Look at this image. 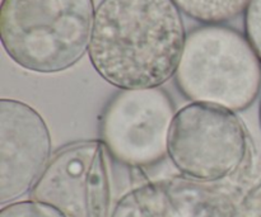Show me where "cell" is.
<instances>
[{
	"label": "cell",
	"mask_w": 261,
	"mask_h": 217,
	"mask_svg": "<svg viewBox=\"0 0 261 217\" xmlns=\"http://www.w3.org/2000/svg\"><path fill=\"white\" fill-rule=\"evenodd\" d=\"M175 104L161 88L125 89L105 107L99 122L107 151L127 167L157 164L168 155Z\"/></svg>",
	"instance_id": "cell-5"
},
{
	"label": "cell",
	"mask_w": 261,
	"mask_h": 217,
	"mask_svg": "<svg viewBox=\"0 0 261 217\" xmlns=\"http://www.w3.org/2000/svg\"><path fill=\"white\" fill-rule=\"evenodd\" d=\"M178 9L208 25L222 24L245 12L250 0H173Z\"/></svg>",
	"instance_id": "cell-9"
},
{
	"label": "cell",
	"mask_w": 261,
	"mask_h": 217,
	"mask_svg": "<svg viewBox=\"0 0 261 217\" xmlns=\"http://www.w3.org/2000/svg\"><path fill=\"white\" fill-rule=\"evenodd\" d=\"M51 135L43 117L17 99L0 101V205L31 193L51 157Z\"/></svg>",
	"instance_id": "cell-7"
},
{
	"label": "cell",
	"mask_w": 261,
	"mask_h": 217,
	"mask_svg": "<svg viewBox=\"0 0 261 217\" xmlns=\"http://www.w3.org/2000/svg\"><path fill=\"white\" fill-rule=\"evenodd\" d=\"M249 137L241 118L227 108L191 103L176 112L168 157L184 177L214 183L236 174L246 162Z\"/></svg>",
	"instance_id": "cell-4"
},
{
	"label": "cell",
	"mask_w": 261,
	"mask_h": 217,
	"mask_svg": "<svg viewBox=\"0 0 261 217\" xmlns=\"http://www.w3.org/2000/svg\"><path fill=\"white\" fill-rule=\"evenodd\" d=\"M233 203L212 183L173 177L130 190L115 203L111 217H231Z\"/></svg>",
	"instance_id": "cell-8"
},
{
	"label": "cell",
	"mask_w": 261,
	"mask_h": 217,
	"mask_svg": "<svg viewBox=\"0 0 261 217\" xmlns=\"http://www.w3.org/2000/svg\"><path fill=\"white\" fill-rule=\"evenodd\" d=\"M259 122H260V127H261V101L259 104Z\"/></svg>",
	"instance_id": "cell-13"
},
{
	"label": "cell",
	"mask_w": 261,
	"mask_h": 217,
	"mask_svg": "<svg viewBox=\"0 0 261 217\" xmlns=\"http://www.w3.org/2000/svg\"><path fill=\"white\" fill-rule=\"evenodd\" d=\"M0 217H65L53 206L38 201H17L3 206Z\"/></svg>",
	"instance_id": "cell-10"
},
{
	"label": "cell",
	"mask_w": 261,
	"mask_h": 217,
	"mask_svg": "<svg viewBox=\"0 0 261 217\" xmlns=\"http://www.w3.org/2000/svg\"><path fill=\"white\" fill-rule=\"evenodd\" d=\"M186 37L173 0H102L88 53L97 74L121 90L160 88L176 74Z\"/></svg>",
	"instance_id": "cell-1"
},
{
	"label": "cell",
	"mask_w": 261,
	"mask_h": 217,
	"mask_svg": "<svg viewBox=\"0 0 261 217\" xmlns=\"http://www.w3.org/2000/svg\"><path fill=\"white\" fill-rule=\"evenodd\" d=\"M107 152L101 140L58 150L31 191V200L53 206L65 217H111Z\"/></svg>",
	"instance_id": "cell-6"
},
{
	"label": "cell",
	"mask_w": 261,
	"mask_h": 217,
	"mask_svg": "<svg viewBox=\"0 0 261 217\" xmlns=\"http://www.w3.org/2000/svg\"><path fill=\"white\" fill-rule=\"evenodd\" d=\"M231 217H261V178L234 201Z\"/></svg>",
	"instance_id": "cell-12"
},
{
	"label": "cell",
	"mask_w": 261,
	"mask_h": 217,
	"mask_svg": "<svg viewBox=\"0 0 261 217\" xmlns=\"http://www.w3.org/2000/svg\"><path fill=\"white\" fill-rule=\"evenodd\" d=\"M176 85L194 103L240 112L261 90V61L246 36L226 25H203L186 37Z\"/></svg>",
	"instance_id": "cell-3"
},
{
	"label": "cell",
	"mask_w": 261,
	"mask_h": 217,
	"mask_svg": "<svg viewBox=\"0 0 261 217\" xmlns=\"http://www.w3.org/2000/svg\"><path fill=\"white\" fill-rule=\"evenodd\" d=\"M244 23L245 36L261 61V0H250Z\"/></svg>",
	"instance_id": "cell-11"
},
{
	"label": "cell",
	"mask_w": 261,
	"mask_h": 217,
	"mask_svg": "<svg viewBox=\"0 0 261 217\" xmlns=\"http://www.w3.org/2000/svg\"><path fill=\"white\" fill-rule=\"evenodd\" d=\"M94 13L93 0H3V47L25 70L65 71L88 51Z\"/></svg>",
	"instance_id": "cell-2"
}]
</instances>
